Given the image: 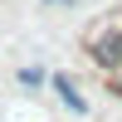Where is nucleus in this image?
<instances>
[{"mask_svg":"<svg viewBox=\"0 0 122 122\" xmlns=\"http://www.w3.org/2000/svg\"><path fill=\"white\" fill-rule=\"evenodd\" d=\"M49 83H54V93H59V98L68 103V112H88V103H83V93H78V83H73L68 73H54Z\"/></svg>","mask_w":122,"mask_h":122,"instance_id":"1","label":"nucleus"},{"mask_svg":"<svg viewBox=\"0 0 122 122\" xmlns=\"http://www.w3.org/2000/svg\"><path fill=\"white\" fill-rule=\"evenodd\" d=\"M39 5H64V0H39Z\"/></svg>","mask_w":122,"mask_h":122,"instance_id":"2","label":"nucleus"}]
</instances>
